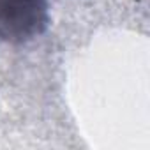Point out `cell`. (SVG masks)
<instances>
[{"instance_id":"cell-1","label":"cell","mask_w":150,"mask_h":150,"mask_svg":"<svg viewBox=\"0 0 150 150\" xmlns=\"http://www.w3.org/2000/svg\"><path fill=\"white\" fill-rule=\"evenodd\" d=\"M50 23V0H0V39L27 42Z\"/></svg>"}]
</instances>
